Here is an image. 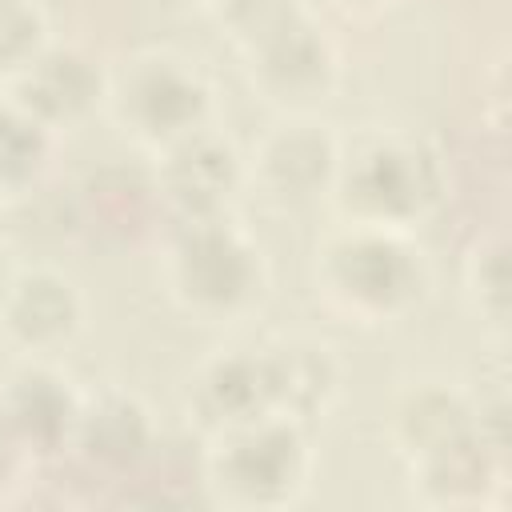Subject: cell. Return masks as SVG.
<instances>
[{"mask_svg": "<svg viewBox=\"0 0 512 512\" xmlns=\"http://www.w3.org/2000/svg\"><path fill=\"white\" fill-rule=\"evenodd\" d=\"M308 424L288 416H260L216 436H204L200 476L224 508H288L312 484Z\"/></svg>", "mask_w": 512, "mask_h": 512, "instance_id": "cell-5", "label": "cell"}, {"mask_svg": "<svg viewBox=\"0 0 512 512\" xmlns=\"http://www.w3.org/2000/svg\"><path fill=\"white\" fill-rule=\"evenodd\" d=\"M80 388L52 360H20L0 380V420L28 460L60 456L72 444Z\"/></svg>", "mask_w": 512, "mask_h": 512, "instance_id": "cell-11", "label": "cell"}, {"mask_svg": "<svg viewBox=\"0 0 512 512\" xmlns=\"http://www.w3.org/2000/svg\"><path fill=\"white\" fill-rule=\"evenodd\" d=\"M164 4H176V8H208L216 0H164Z\"/></svg>", "mask_w": 512, "mask_h": 512, "instance_id": "cell-24", "label": "cell"}, {"mask_svg": "<svg viewBox=\"0 0 512 512\" xmlns=\"http://www.w3.org/2000/svg\"><path fill=\"white\" fill-rule=\"evenodd\" d=\"M84 316V296L72 276L48 264H16L0 300V344L20 360H52L84 332Z\"/></svg>", "mask_w": 512, "mask_h": 512, "instance_id": "cell-9", "label": "cell"}, {"mask_svg": "<svg viewBox=\"0 0 512 512\" xmlns=\"http://www.w3.org/2000/svg\"><path fill=\"white\" fill-rule=\"evenodd\" d=\"M312 280L324 308L344 324L392 328L424 304L432 268L412 232L340 224L320 240Z\"/></svg>", "mask_w": 512, "mask_h": 512, "instance_id": "cell-2", "label": "cell"}, {"mask_svg": "<svg viewBox=\"0 0 512 512\" xmlns=\"http://www.w3.org/2000/svg\"><path fill=\"white\" fill-rule=\"evenodd\" d=\"M340 160V136L316 116H284L272 124L244 160L248 188L272 208H308L328 200Z\"/></svg>", "mask_w": 512, "mask_h": 512, "instance_id": "cell-7", "label": "cell"}, {"mask_svg": "<svg viewBox=\"0 0 512 512\" xmlns=\"http://www.w3.org/2000/svg\"><path fill=\"white\" fill-rule=\"evenodd\" d=\"M104 112L148 156L212 128L216 92L196 60L172 48H140L108 68Z\"/></svg>", "mask_w": 512, "mask_h": 512, "instance_id": "cell-4", "label": "cell"}, {"mask_svg": "<svg viewBox=\"0 0 512 512\" xmlns=\"http://www.w3.org/2000/svg\"><path fill=\"white\" fill-rule=\"evenodd\" d=\"M152 448H156V420L140 396L124 388H100L80 396L68 452H76L84 468L104 476H124L136 464H144Z\"/></svg>", "mask_w": 512, "mask_h": 512, "instance_id": "cell-14", "label": "cell"}, {"mask_svg": "<svg viewBox=\"0 0 512 512\" xmlns=\"http://www.w3.org/2000/svg\"><path fill=\"white\" fill-rule=\"evenodd\" d=\"M152 160H156L152 164L156 200L176 220L232 212L236 196L248 188L244 156L216 128H204V132L164 148Z\"/></svg>", "mask_w": 512, "mask_h": 512, "instance_id": "cell-10", "label": "cell"}, {"mask_svg": "<svg viewBox=\"0 0 512 512\" xmlns=\"http://www.w3.org/2000/svg\"><path fill=\"white\" fill-rule=\"evenodd\" d=\"M448 200V164L416 132L364 128L340 136V160L328 204L340 224L412 232L428 224Z\"/></svg>", "mask_w": 512, "mask_h": 512, "instance_id": "cell-1", "label": "cell"}, {"mask_svg": "<svg viewBox=\"0 0 512 512\" xmlns=\"http://www.w3.org/2000/svg\"><path fill=\"white\" fill-rule=\"evenodd\" d=\"M12 272H16V260H12L8 244L0 240V300H4V292H8V280H12Z\"/></svg>", "mask_w": 512, "mask_h": 512, "instance_id": "cell-23", "label": "cell"}, {"mask_svg": "<svg viewBox=\"0 0 512 512\" xmlns=\"http://www.w3.org/2000/svg\"><path fill=\"white\" fill-rule=\"evenodd\" d=\"M328 4L340 8V12H348V16H376V12L392 8L396 0H328Z\"/></svg>", "mask_w": 512, "mask_h": 512, "instance_id": "cell-22", "label": "cell"}, {"mask_svg": "<svg viewBox=\"0 0 512 512\" xmlns=\"http://www.w3.org/2000/svg\"><path fill=\"white\" fill-rule=\"evenodd\" d=\"M108 68L80 44L52 40L16 80L0 88L8 104L44 124L52 136L80 128L88 116L104 112Z\"/></svg>", "mask_w": 512, "mask_h": 512, "instance_id": "cell-8", "label": "cell"}, {"mask_svg": "<svg viewBox=\"0 0 512 512\" xmlns=\"http://www.w3.org/2000/svg\"><path fill=\"white\" fill-rule=\"evenodd\" d=\"M224 40L236 48V56H248L276 32H284L292 20H300L308 8L304 0H216Z\"/></svg>", "mask_w": 512, "mask_h": 512, "instance_id": "cell-19", "label": "cell"}, {"mask_svg": "<svg viewBox=\"0 0 512 512\" xmlns=\"http://www.w3.org/2000/svg\"><path fill=\"white\" fill-rule=\"evenodd\" d=\"M56 136L0 96V200L32 192L52 164Z\"/></svg>", "mask_w": 512, "mask_h": 512, "instance_id": "cell-17", "label": "cell"}, {"mask_svg": "<svg viewBox=\"0 0 512 512\" xmlns=\"http://www.w3.org/2000/svg\"><path fill=\"white\" fill-rule=\"evenodd\" d=\"M52 44L40 0H0V88Z\"/></svg>", "mask_w": 512, "mask_h": 512, "instance_id": "cell-20", "label": "cell"}, {"mask_svg": "<svg viewBox=\"0 0 512 512\" xmlns=\"http://www.w3.org/2000/svg\"><path fill=\"white\" fill-rule=\"evenodd\" d=\"M460 280L476 324H484L496 340H504L512 304H508V244L500 232H484L480 240H472Z\"/></svg>", "mask_w": 512, "mask_h": 512, "instance_id": "cell-18", "label": "cell"}, {"mask_svg": "<svg viewBox=\"0 0 512 512\" xmlns=\"http://www.w3.org/2000/svg\"><path fill=\"white\" fill-rule=\"evenodd\" d=\"M412 496L428 508H476L504 484V440L488 428L412 464Z\"/></svg>", "mask_w": 512, "mask_h": 512, "instance_id": "cell-16", "label": "cell"}, {"mask_svg": "<svg viewBox=\"0 0 512 512\" xmlns=\"http://www.w3.org/2000/svg\"><path fill=\"white\" fill-rule=\"evenodd\" d=\"M240 60L256 96L284 116H316L336 96L344 76L340 48L312 12H304Z\"/></svg>", "mask_w": 512, "mask_h": 512, "instance_id": "cell-6", "label": "cell"}, {"mask_svg": "<svg viewBox=\"0 0 512 512\" xmlns=\"http://www.w3.org/2000/svg\"><path fill=\"white\" fill-rule=\"evenodd\" d=\"M184 408H188V420L200 428V436H216L224 428H236L260 416H276L260 344L224 348L208 356L188 380Z\"/></svg>", "mask_w": 512, "mask_h": 512, "instance_id": "cell-13", "label": "cell"}, {"mask_svg": "<svg viewBox=\"0 0 512 512\" xmlns=\"http://www.w3.org/2000/svg\"><path fill=\"white\" fill-rule=\"evenodd\" d=\"M32 460L24 456V448L12 440V432H8V424L0 420V496H4V488L8 484H16L20 480V472L28 468Z\"/></svg>", "mask_w": 512, "mask_h": 512, "instance_id": "cell-21", "label": "cell"}, {"mask_svg": "<svg viewBox=\"0 0 512 512\" xmlns=\"http://www.w3.org/2000/svg\"><path fill=\"white\" fill-rule=\"evenodd\" d=\"M172 304L196 324H240L268 296V260L256 236L232 216L176 220L160 252Z\"/></svg>", "mask_w": 512, "mask_h": 512, "instance_id": "cell-3", "label": "cell"}, {"mask_svg": "<svg viewBox=\"0 0 512 512\" xmlns=\"http://www.w3.org/2000/svg\"><path fill=\"white\" fill-rule=\"evenodd\" d=\"M260 352H264L276 416L312 424L336 404L344 372L328 344L312 336H272L260 340Z\"/></svg>", "mask_w": 512, "mask_h": 512, "instance_id": "cell-15", "label": "cell"}, {"mask_svg": "<svg viewBox=\"0 0 512 512\" xmlns=\"http://www.w3.org/2000/svg\"><path fill=\"white\" fill-rule=\"evenodd\" d=\"M388 444L412 468L476 432H484L480 404L452 380H412L388 404ZM496 436V432H492ZM504 440V436H500Z\"/></svg>", "mask_w": 512, "mask_h": 512, "instance_id": "cell-12", "label": "cell"}]
</instances>
